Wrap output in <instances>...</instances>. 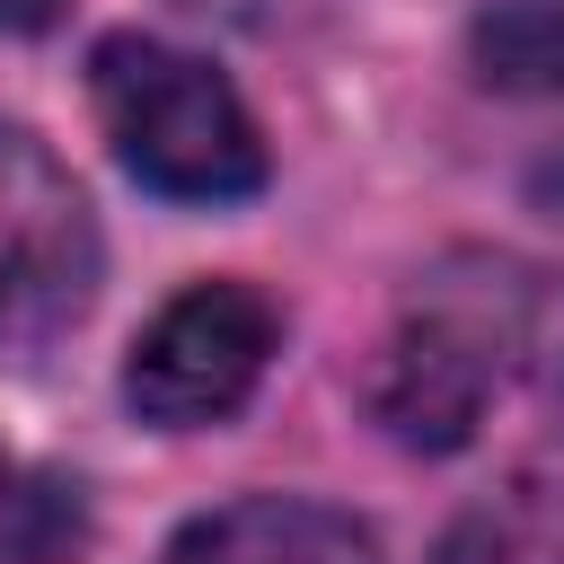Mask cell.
Returning <instances> with one entry per match:
<instances>
[{"label":"cell","mask_w":564,"mask_h":564,"mask_svg":"<svg viewBox=\"0 0 564 564\" xmlns=\"http://www.w3.org/2000/svg\"><path fill=\"white\" fill-rule=\"evenodd\" d=\"M494 361L502 352H494V326L485 317H458L449 300H423L388 335V352L370 370V414L405 449H458L476 432V414H485Z\"/></svg>","instance_id":"obj_4"},{"label":"cell","mask_w":564,"mask_h":564,"mask_svg":"<svg viewBox=\"0 0 564 564\" xmlns=\"http://www.w3.org/2000/svg\"><path fill=\"white\" fill-rule=\"evenodd\" d=\"M88 538L79 485L62 476H0V564H70Z\"/></svg>","instance_id":"obj_7"},{"label":"cell","mask_w":564,"mask_h":564,"mask_svg":"<svg viewBox=\"0 0 564 564\" xmlns=\"http://www.w3.org/2000/svg\"><path fill=\"white\" fill-rule=\"evenodd\" d=\"M70 0H0V35H35V26H53Z\"/></svg>","instance_id":"obj_10"},{"label":"cell","mask_w":564,"mask_h":564,"mask_svg":"<svg viewBox=\"0 0 564 564\" xmlns=\"http://www.w3.org/2000/svg\"><path fill=\"white\" fill-rule=\"evenodd\" d=\"M97 291V220L70 167L26 132L0 123V344H53L79 326Z\"/></svg>","instance_id":"obj_3"},{"label":"cell","mask_w":564,"mask_h":564,"mask_svg":"<svg viewBox=\"0 0 564 564\" xmlns=\"http://www.w3.org/2000/svg\"><path fill=\"white\" fill-rule=\"evenodd\" d=\"M176 9H194V18H247L256 0H176Z\"/></svg>","instance_id":"obj_11"},{"label":"cell","mask_w":564,"mask_h":564,"mask_svg":"<svg viewBox=\"0 0 564 564\" xmlns=\"http://www.w3.org/2000/svg\"><path fill=\"white\" fill-rule=\"evenodd\" d=\"M432 564H520V546H511V529H502L494 511H467V520L432 546Z\"/></svg>","instance_id":"obj_8"},{"label":"cell","mask_w":564,"mask_h":564,"mask_svg":"<svg viewBox=\"0 0 564 564\" xmlns=\"http://www.w3.org/2000/svg\"><path fill=\"white\" fill-rule=\"evenodd\" d=\"M88 106L115 159L167 203H238L264 185V132L238 88L159 35H106L88 53Z\"/></svg>","instance_id":"obj_1"},{"label":"cell","mask_w":564,"mask_h":564,"mask_svg":"<svg viewBox=\"0 0 564 564\" xmlns=\"http://www.w3.org/2000/svg\"><path fill=\"white\" fill-rule=\"evenodd\" d=\"M467 62L502 97H564V0H485Z\"/></svg>","instance_id":"obj_6"},{"label":"cell","mask_w":564,"mask_h":564,"mask_svg":"<svg viewBox=\"0 0 564 564\" xmlns=\"http://www.w3.org/2000/svg\"><path fill=\"white\" fill-rule=\"evenodd\" d=\"M159 564H379V538L335 502L247 494V502H220V511L185 520L159 546Z\"/></svg>","instance_id":"obj_5"},{"label":"cell","mask_w":564,"mask_h":564,"mask_svg":"<svg viewBox=\"0 0 564 564\" xmlns=\"http://www.w3.org/2000/svg\"><path fill=\"white\" fill-rule=\"evenodd\" d=\"M520 326H529L538 379H546V388H555V405H564V291H538V300H520Z\"/></svg>","instance_id":"obj_9"},{"label":"cell","mask_w":564,"mask_h":564,"mask_svg":"<svg viewBox=\"0 0 564 564\" xmlns=\"http://www.w3.org/2000/svg\"><path fill=\"white\" fill-rule=\"evenodd\" d=\"M273 300L256 282H185L123 361V405L159 432H203L220 414H238L273 361Z\"/></svg>","instance_id":"obj_2"}]
</instances>
